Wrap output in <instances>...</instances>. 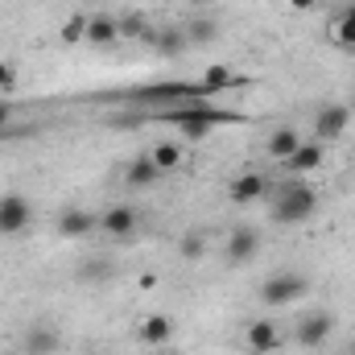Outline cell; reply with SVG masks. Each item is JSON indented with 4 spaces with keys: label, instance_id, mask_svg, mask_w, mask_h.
<instances>
[{
    "label": "cell",
    "instance_id": "17",
    "mask_svg": "<svg viewBox=\"0 0 355 355\" xmlns=\"http://www.w3.org/2000/svg\"><path fill=\"white\" fill-rule=\"evenodd\" d=\"M297 145H302V132H297V128H277V132L268 137L265 153L272 162H289V157L297 153Z\"/></svg>",
    "mask_w": 355,
    "mask_h": 355
},
{
    "label": "cell",
    "instance_id": "5",
    "mask_svg": "<svg viewBox=\"0 0 355 355\" xmlns=\"http://www.w3.org/2000/svg\"><path fill=\"white\" fill-rule=\"evenodd\" d=\"M352 116L355 112L347 103H322V107L314 112V141H339V137L347 132Z\"/></svg>",
    "mask_w": 355,
    "mask_h": 355
},
{
    "label": "cell",
    "instance_id": "24",
    "mask_svg": "<svg viewBox=\"0 0 355 355\" xmlns=\"http://www.w3.org/2000/svg\"><path fill=\"white\" fill-rule=\"evenodd\" d=\"M153 46H157V50H162V54H182V50H190V42H186V33H182V29H166V33H157V42H153Z\"/></svg>",
    "mask_w": 355,
    "mask_h": 355
},
{
    "label": "cell",
    "instance_id": "21",
    "mask_svg": "<svg viewBox=\"0 0 355 355\" xmlns=\"http://www.w3.org/2000/svg\"><path fill=\"white\" fill-rule=\"evenodd\" d=\"M87 25H91V17L87 12H71L67 17V25H62V46H79V42H87Z\"/></svg>",
    "mask_w": 355,
    "mask_h": 355
},
{
    "label": "cell",
    "instance_id": "14",
    "mask_svg": "<svg viewBox=\"0 0 355 355\" xmlns=\"http://www.w3.org/2000/svg\"><path fill=\"white\" fill-rule=\"evenodd\" d=\"M322 157H327V145L322 141H302L297 145V153L289 157V162H281L289 174H314L318 166H322Z\"/></svg>",
    "mask_w": 355,
    "mask_h": 355
},
{
    "label": "cell",
    "instance_id": "12",
    "mask_svg": "<svg viewBox=\"0 0 355 355\" xmlns=\"http://www.w3.org/2000/svg\"><path fill=\"white\" fill-rule=\"evenodd\" d=\"M331 331H335V322H331V314H322V310H314V314H306L302 318V327H297V343L302 347H322L327 339H331Z\"/></svg>",
    "mask_w": 355,
    "mask_h": 355
},
{
    "label": "cell",
    "instance_id": "4",
    "mask_svg": "<svg viewBox=\"0 0 355 355\" xmlns=\"http://www.w3.org/2000/svg\"><path fill=\"white\" fill-rule=\"evenodd\" d=\"M33 223V202L25 194H0V236H21Z\"/></svg>",
    "mask_w": 355,
    "mask_h": 355
},
{
    "label": "cell",
    "instance_id": "10",
    "mask_svg": "<svg viewBox=\"0 0 355 355\" xmlns=\"http://www.w3.org/2000/svg\"><path fill=\"white\" fill-rule=\"evenodd\" d=\"M120 37H124V33H120V21H116L112 12H91L87 42H83V46H91V50H112Z\"/></svg>",
    "mask_w": 355,
    "mask_h": 355
},
{
    "label": "cell",
    "instance_id": "31",
    "mask_svg": "<svg viewBox=\"0 0 355 355\" xmlns=\"http://www.w3.org/2000/svg\"><path fill=\"white\" fill-rule=\"evenodd\" d=\"M347 107H352V112H355V95H352V103H347Z\"/></svg>",
    "mask_w": 355,
    "mask_h": 355
},
{
    "label": "cell",
    "instance_id": "18",
    "mask_svg": "<svg viewBox=\"0 0 355 355\" xmlns=\"http://www.w3.org/2000/svg\"><path fill=\"white\" fill-rule=\"evenodd\" d=\"M240 83H248V79H244V75H236V71H227V67H207V75H202V95L240 87Z\"/></svg>",
    "mask_w": 355,
    "mask_h": 355
},
{
    "label": "cell",
    "instance_id": "15",
    "mask_svg": "<svg viewBox=\"0 0 355 355\" xmlns=\"http://www.w3.org/2000/svg\"><path fill=\"white\" fill-rule=\"evenodd\" d=\"M149 157L157 162V170H162V174H174V170H182V162H186V149L178 145L174 137H162V141H153Z\"/></svg>",
    "mask_w": 355,
    "mask_h": 355
},
{
    "label": "cell",
    "instance_id": "23",
    "mask_svg": "<svg viewBox=\"0 0 355 355\" xmlns=\"http://www.w3.org/2000/svg\"><path fill=\"white\" fill-rule=\"evenodd\" d=\"M202 252H207V240H202V232H190V236H182V244H178V257H182V261H202Z\"/></svg>",
    "mask_w": 355,
    "mask_h": 355
},
{
    "label": "cell",
    "instance_id": "29",
    "mask_svg": "<svg viewBox=\"0 0 355 355\" xmlns=\"http://www.w3.org/2000/svg\"><path fill=\"white\" fill-rule=\"evenodd\" d=\"M8 120H12V107H8V103H0V132H4V124H8Z\"/></svg>",
    "mask_w": 355,
    "mask_h": 355
},
{
    "label": "cell",
    "instance_id": "26",
    "mask_svg": "<svg viewBox=\"0 0 355 355\" xmlns=\"http://www.w3.org/2000/svg\"><path fill=\"white\" fill-rule=\"evenodd\" d=\"M12 87H17V67L0 62V91H12Z\"/></svg>",
    "mask_w": 355,
    "mask_h": 355
},
{
    "label": "cell",
    "instance_id": "30",
    "mask_svg": "<svg viewBox=\"0 0 355 355\" xmlns=\"http://www.w3.org/2000/svg\"><path fill=\"white\" fill-rule=\"evenodd\" d=\"M347 355H355V339H352V347H347Z\"/></svg>",
    "mask_w": 355,
    "mask_h": 355
},
{
    "label": "cell",
    "instance_id": "32",
    "mask_svg": "<svg viewBox=\"0 0 355 355\" xmlns=\"http://www.w3.org/2000/svg\"><path fill=\"white\" fill-rule=\"evenodd\" d=\"M186 4H198V0H186Z\"/></svg>",
    "mask_w": 355,
    "mask_h": 355
},
{
    "label": "cell",
    "instance_id": "19",
    "mask_svg": "<svg viewBox=\"0 0 355 355\" xmlns=\"http://www.w3.org/2000/svg\"><path fill=\"white\" fill-rule=\"evenodd\" d=\"M54 352H58V331L33 327V331L25 335V355H54Z\"/></svg>",
    "mask_w": 355,
    "mask_h": 355
},
{
    "label": "cell",
    "instance_id": "8",
    "mask_svg": "<svg viewBox=\"0 0 355 355\" xmlns=\"http://www.w3.org/2000/svg\"><path fill=\"white\" fill-rule=\"evenodd\" d=\"M54 227H58L62 240H83V236H91V232L99 227V219H95L91 211H83V207H67V211H58Z\"/></svg>",
    "mask_w": 355,
    "mask_h": 355
},
{
    "label": "cell",
    "instance_id": "3",
    "mask_svg": "<svg viewBox=\"0 0 355 355\" xmlns=\"http://www.w3.org/2000/svg\"><path fill=\"white\" fill-rule=\"evenodd\" d=\"M306 293H310V281H306L302 272H277V277H268L265 285H261V302L272 306V310L293 306V302H302Z\"/></svg>",
    "mask_w": 355,
    "mask_h": 355
},
{
    "label": "cell",
    "instance_id": "1",
    "mask_svg": "<svg viewBox=\"0 0 355 355\" xmlns=\"http://www.w3.org/2000/svg\"><path fill=\"white\" fill-rule=\"evenodd\" d=\"M162 120H166L170 128H178V137H186V141H202V137H211V128L232 124L236 116L223 112V107H211V103H202V99H186V103L174 107V112H162Z\"/></svg>",
    "mask_w": 355,
    "mask_h": 355
},
{
    "label": "cell",
    "instance_id": "6",
    "mask_svg": "<svg viewBox=\"0 0 355 355\" xmlns=\"http://www.w3.org/2000/svg\"><path fill=\"white\" fill-rule=\"evenodd\" d=\"M137 223H141V215H137V207H128V202H116V207H107V211L99 215V227H103V236H112V240H128V236L137 232Z\"/></svg>",
    "mask_w": 355,
    "mask_h": 355
},
{
    "label": "cell",
    "instance_id": "22",
    "mask_svg": "<svg viewBox=\"0 0 355 355\" xmlns=\"http://www.w3.org/2000/svg\"><path fill=\"white\" fill-rule=\"evenodd\" d=\"M182 33H186V42H190V46H207V42H215L219 25H215V21H207V17H198V21H190Z\"/></svg>",
    "mask_w": 355,
    "mask_h": 355
},
{
    "label": "cell",
    "instance_id": "20",
    "mask_svg": "<svg viewBox=\"0 0 355 355\" xmlns=\"http://www.w3.org/2000/svg\"><path fill=\"white\" fill-rule=\"evenodd\" d=\"M335 46H343V50H355V0L339 12V21H335Z\"/></svg>",
    "mask_w": 355,
    "mask_h": 355
},
{
    "label": "cell",
    "instance_id": "11",
    "mask_svg": "<svg viewBox=\"0 0 355 355\" xmlns=\"http://www.w3.org/2000/svg\"><path fill=\"white\" fill-rule=\"evenodd\" d=\"M223 252H227L232 265H248V261L261 252V232H257V227H236V232L227 236Z\"/></svg>",
    "mask_w": 355,
    "mask_h": 355
},
{
    "label": "cell",
    "instance_id": "28",
    "mask_svg": "<svg viewBox=\"0 0 355 355\" xmlns=\"http://www.w3.org/2000/svg\"><path fill=\"white\" fill-rule=\"evenodd\" d=\"M137 285H141V289H153V285H157V272H145V277H137Z\"/></svg>",
    "mask_w": 355,
    "mask_h": 355
},
{
    "label": "cell",
    "instance_id": "13",
    "mask_svg": "<svg viewBox=\"0 0 355 355\" xmlns=\"http://www.w3.org/2000/svg\"><path fill=\"white\" fill-rule=\"evenodd\" d=\"M162 170H157V162L149 157V153H141V157H132L128 166H124V186H132V190H149V186H157L162 182Z\"/></svg>",
    "mask_w": 355,
    "mask_h": 355
},
{
    "label": "cell",
    "instance_id": "16",
    "mask_svg": "<svg viewBox=\"0 0 355 355\" xmlns=\"http://www.w3.org/2000/svg\"><path fill=\"white\" fill-rule=\"evenodd\" d=\"M174 339V322L166 318V314H149L145 322H141V343L145 347H166Z\"/></svg>",
    "mask_w": 355,
    "mask_h": 355
},
{
    "label": "cell",
    "instance_id": "9",
    "mask_svg": "<svg viewBox=\"0 0 355 355\" xmlns=\"http://www.w3.org/2000/svg\"><path fill=\"white\" fill-rule=\"evenodd\" d=\"M265 194H268V178L257 174V170H248V174H240V178H232V182H227V198H232V202H240V207L261 202Z\"/></svg>",
    "mask_w": 355,
    "mask_h": 355
},
{
    "label": "cell",
    "instance_id": "25",
    "mask_svg": "<svg viewBox=\"0 0 355 355\" xmlns=\"http://www.w3.org/2000/svg\"><path fill=\"white\" fill-rule=\"evenodd\" d=\"M107 277H112V261H87V265H79V281H87V285H99Z\"/></svg>",
    "mask_w": 355,
    "mask_h": 355
},
{
    "label": "cell",
    "instance_id": "27",
    "mask_svg": "<svg viewBox=\"0 0 355 355\" xmlns=\"http://www.w3.org/2000/svg\"><path fill=\"white\" fill-rule=\"evenodd\" d=\"M314 4H318V0H289V8H293V12H310Z\"/></svg>",
    "mask_w": 355,
    "mask_h": 355
},
{
    "label": "cell",
    "instance_id": "2",
    "mask_svg": "<svg viewBox=\"0 0 355 355\" xmlns=\"http://www.w3.org/2000/svg\"><path fill=\"white\" fill-rule=\"evenodd\" d=\"M314 211H318L314 186H306V182H281L277 194H272V211H268V215H272V223L293 227V223L314 219Z\"/></svg>",
    "mask_w": 355,
    "mask_h": 355
},
{
    "label": "cell",
    "instance_id": "7",
    "mask_svg": "<svg viewBox=\"0 0 355 355\" xmlns=\"http://www.w3.org/2000/svg\"><path fill=\"white\" fill-rule=\"evenodd\" d=\"M277 347H281V331H277V322L257 318V322L244 327V352L248 355H272Z\"/></svg>",
    "mask_w": 355,
    "mask_h": 355
}]
</instances>
